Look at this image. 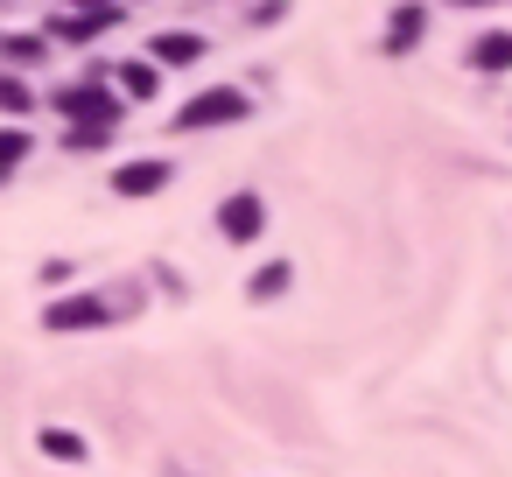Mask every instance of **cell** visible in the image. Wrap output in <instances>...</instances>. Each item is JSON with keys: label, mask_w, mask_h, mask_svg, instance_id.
I'll use <instances>...</instances> for the list:
<instances>
[{"label": "cell", "mask_w": 512, "mask_h": 477, "mask_svg": "<svg viewBox=\"0 0 512 477\" xmlns=\"http://www.w3.org/2000/svg\"><path fill=\"white\" fill-rule=\"evenodd\" d=\"M43 323H50V330H92V323H106V302L78 295V302H57V309H50Z\"/></svg>", "instance_id": "obj_5"}, {"label": "cell", "mask_w": 512, "mask_h": 477, "mask_svg": "<svg viewBox=\"0 0 512 477\" xmlns=\"http://www.w3.org/2000/svg\"><path fill=\"white\" fill-rule=\"evenodd\" d=\"M120 92L127 99H155V64H120Z\"/></svg>", "instance_id": "obj_11"}, {"label": "cell", "mask_w": 512, "mask_h": 477, "mask_svg": "<svg viewBox=\"0 0 512 477\" xmlns=\"http://www.w3.org/2000/svg\"><path fill=\"white\" fill-rule=\"evenodd\" d=\"M281 288H288V267H281V260H274V267H260V274H253V295H281Z\"/></svg>", "instance_id": "obj_13"}, {"label": "cell", "mask_w": 512, "mask_h": 477, "mask_svg": "<svg viewBox=\"0 0 512 477\" xmlns=\"http://www.w3.org/2000/svg\"><path fill=\"white\" fill-rule=\"evenodd\" d=\"M421 29H428V15H421V8H400V15H393V29H386V50L421 43Z\"/></svg>", "instance_id": "obj_7"}, {"label": "cell", "mask_w": 512, "mask_h": 477, "mask_svg": "<svg viewBox=\"0 0 512 477\" xmlns=\"http://www.w3.org/2000/svg\"><path fill=\"white\" fill-rule=\"evenodd\" d=\"M246 113H253V106H246V92H239V85H218V92H197V99L176 113V127H190V134H197V127H225V120H246Z\"/></svg>", "instance_id": "obj_1"}, {"label": "cell", "mask_w": 512, "mask_h": 477, "mask_svg": "<svg viewBox=\"0 0 512 477\" xmlns=\"http://www.w3.org/2000/svg\"><path fill=\"white\" fill-rule=\"evenodd\" d=\"M43 456H57V463H85V442H78L71 428H43Z\"/></svg>", "instance_id": "obj_10"}, {"label": "cell", "mask_w": 512, "mask_h": 477, "mask_svg": "<svg viewBox=\"0 0 512 477\" xmlns=\"http://www.w3.org/2000/svg\"><path fill=\"white\" fill-rule=\"evenodd\" d=\"M22 155H29V134H22V127H0V176H8Z\"/></svg>", "instance_id": "obj_12"}, {"label": "cell", "mask_w": 512, "mask_h": 477, "mask_svg": "<svg viewBox=\"0 0 512 477\" xmlns=\"http://www.w3.org/2000/svg\"><path fill=\"white\" fill-rule=\"evenodd\" d=\"M470 64H477V71H512V36H484V43L470 50Z\"/></svg>", "instance_id": "obj_9"}, {"label": "cell", "mask_w": 512, "mask_h": 477, "mask_svg": "<svg viewBox=\"0 0 512 477\" xmlns=\"http://www.w3.org/2000/svg\"><path fill=\"white\" fill-rule=\"evenodd\" d=\"M456 8H484V0H456Z\"/></svg>", "instance_id": "obj_16"}, {"label": "cell", "mask_w": 512, "mask_h": 477, "mask_svg": "<svg viewBox=\"0 0 512 477\" xmlns=\"http://www.w3.org/2000/svg\"><path fill=\"white\" fill-rule=\"evenodd\" d=\"M106 22H120V8H106V15H71V8H64V15H57V36H64V43H85V36H99Z\"/></svg>", "instance_id": "obj_6"}, {"label": "cell", "mask_w": 512, "mask_h": 477, "mask_svg": "<svg viewBox=\"0 0 512 477\" xmlns=\"http://www.w3.org/2000/svg\"><path fill=\"white\" fill-rule=\"evenodd\" d=\"M0 50H8L15 64H36V57H43V43H36V36H15V43H0Z\"/></svg>", "instance_id": "obj_15"}, {"label": "cell", "mask_w": 512, "mask_h": 477, "mask_svg": "<svg viewBox=\"0 0 512 477\" xmlns=\"http://www.w3.org/2000/svg\"><path fill=\"white\" fill-rule=\"evenodd\" d=\"M0 106H8V113H29V85H15V78H0Z\"/></svg>", "instance_id": "obj_14"}, {"label": "cell", "mask_w": 512, "mask_h": 477, "mask_svg": "<svg viewBox=\"0 0 512 477\" xmlns=\"http://www.w3.org/2000/svg\"><path fill=\"white\" fill-rule=\"evenodd\" d=\"M155 57L162 64H197L204 57V36H155Z\"/></svg>", "instance_id": "obj_8"}, {"label": "cell", "mask_w": 512, "mask_h": 477, "mask_svg": "<svg viewBox=\"0 0 512 477\" xmlns=\"http://www.w3.org/2000/svg\"><path fill=\"white\" fill-rule=\"evenodd\" d=\"M162 183H169V169H162V162H127V169L113 176V190H120V197H155Z\"/></svg>", "instance_id": "obj_4"}, {"label": "cell", "mask_w": 512, "mask_h": 477, "mask_svg": "<svg viewBox=\"0 0 512 477\" xmlns=\"http://www.w3.org/2000/svg\"><path fill=\"white\" fill-rule=\"evenodd\" d=\"M57 106H64L78 127H113V120H120V99H113V92H99V85H64V92H57Z\"/></svg>", "instance_id": "obj_2"}, {"label": "cell", "mask_w": 512, "mask_h": 477, "mask_svg": "<svg viewBox=\"0 0 512 477\" xmlns=\"http://www.w3.org/2000/svg\"><path fill=\"white\" fill-rule=\"evenodd\" d=\"M260 218H267L260 197H225V204H218V232H225V239H253Z\"/></svg>", "instance_id": "obj_3"}]
</instances>
